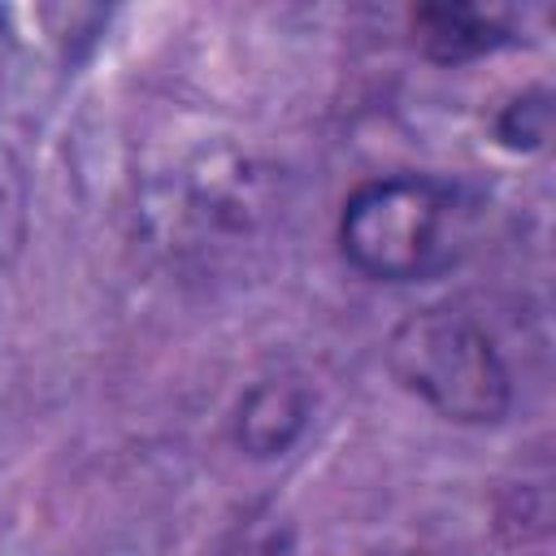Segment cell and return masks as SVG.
Here are the masks:
<instances>
[{"label":"cell","mask_w":556,"mask_h":556,"mask_svg":"<svg viewBox=\"0 0 556 556\" xmlns=\"http://www.w3.org/2000/svg\"><path fill=\"white\" fill-rule=\"evenodd\" d=\"M413 39L421 52L439 65L478 61L513 39V22L504 9H478V4H421L408 13Z\"/></svg>","instance_id":"3"},{"label":"cell","mask_w":556,"mask_h":556,"mask_svg":"<svg viewBox=\"0 0 556 556\" xmlns=\"http://www.w3.org/2000/svg\"><path fill=\"white\" fill-rule=\"evenodd\" d=\"M495 139L508 152H539L552 139V96L543 87L513 96L495 113Z\"/></svg>","instance_id":"5"},{"label":"cell","mask_w":556,"mask_h":556,"mask_svg":"<svg viewBox=\"0 0 556 556\" xmlns=\"http://www.w3.org/2000/svg\"><path fill=\"white\" fill-rule=\"evenodd\" d=\"M387 365L404 391L447 421H500L513 404V378L491 334L469 313L443 304L408 313L391 330Z\"/></svg>","instance_id":"2"},{"label":"cell","mask_w":556,"mask_h":556,"mask_svg":"<svg viewBox=\"0 0 556 556\" xmlns=\"http://www.w3.org/2000/svg\"><path fill=\"white\" fill-rule=\"evenodd\" d=\"M308 421V395L295 382H256L239 404V443L252 456H282Z\"/></svg>","instance_id":"4"},{"label":"cell","mask_w":556,"mask_h":556,"mask_svg":"<svg viewBox=\"0 0 556 556\" xmlns=\"http://www.w3.org/2000/svg\"><path fill=\"white\" fill-rule=\"evenodd\" d=\"M469 204L460 187L430 174L361 182L339 213L343 261L374 282H426L456 265Z\"/></svg>","instance_id":"1"}]
</instances>
